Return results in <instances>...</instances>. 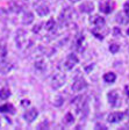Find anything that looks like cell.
Listing matches in <instances>:
<instances>
[{
  "instance_id": "obj_1",
  "label": "cell",
  "mask_w": 129,
  "mask_h": 130,
  "mask_svg": "<svg viewBox=\"0 0 129 130\" xmlns=\"http://www.w3.org/2000/svg\"><path fill=\"white\" fill-rule=\"evenodd\" d=\"M77 18V13L73 8L71 7H66L63 9V12L61 13V16H59V21L62 22V24H67L70 21L75 20Z\"/></svg>"
},
{
  "instance_id": "obj_2",
  "label": "cell",
  "mask_w": 129,
  "mask_h": 130,
  "mask_svg": "<svg viewBox=\"0 0 129 130\" xmlns=\"http://www.w3.org/2000/svg\"><path fill=\"white\" fill-rule=\"evenodd\" d=\"M65 83V76L63 73H56L51 78V87L55 89L61 88Z\"/></svg>"
},
{
  "instance_id": "obj_3",
  "label": "cell",
  "mask_w": 129,
  "mask_h": 130,
  "mask_svg": "<svg viewBox=\"0 0 129 130\" xmlns=\"http://www.w3.org/2000/svg\"><path fill=\"white\" fill-rule=\"evenodd\" d=\"M27 32L24 30H19L16 32V46L19 49H23L24 46H27Z\"/></svg>"
},
{
  "instance_id": "obj_4",
  "label": "cell",
  "mask_w": 129,
  "mask_h": 130,
  "mask_svg": "<svg viewBox=\"0 0 129 130\" xmlns=\"http://www.w3.org/2000/svg\"><path fill=\"white\" fill-rule=\"evenodd\" d=\"M76 64H78V57L76 56V55L71 54L67 56L66 60L64 62V68L66 69V70H72L76 66Z\"/></svg>"
},
{
  "instance_id": "obj_5",
  "label": "cell",
  "mask_w": 129,
  "mask_h": 130,
  "mask_svg": "<svg viewBox=\"0 0 129 130\" xmlns=\"http://www.w3.org/2000/svg\"><path fill=\"white\" fill-rule=\"evenodd\" d=\"M87 87V83L84 79H76L72 84V91L73 92H80Z\"/></svg>"
},
{
  "instance_id": "obj_6",
  "label": "cell",
  "mask_w": 129,
  "mask_h": 130,
  "mask_svg": "<svg viewBox=\"0 0 129 130\" xmlns=\"http://www.w3.org/2000/svg\"><path fill=\"white\" fill-rule=\"evenodd\" d=\"M37 115H38V111L36 110L35 108H32V109H28V110L23 114V117H24V120H26V122L32 123V122L37 117Z\"/></svg>"
},
{
  "instance_id": "obj_7",
  "label": "cell",
  "mask_w": 129,
  "mask_h": 130,
  "mask_svg": "<svg viewBox=\"0 0 129 130\" xmlns=\"http://www.w3.org/2000/svg\"><path fill=\"white\" fill-rule=\"evenodd\" d=\"M108 100H109V103L113 107H118V106H120V101H119V95H118V92L116 91H110L109 93H108Z\"/></svg>"
},
{
  "instance_id": "obj_8",
  "label": "cell",
  "mask_w": 129,
  "mask_h": 130,
  "mask_svg": "<svg viewBox=\"0 0 129 130\" xmlns=\"http://www.w3.org/2000/svg\"><path fill=\"white\" fill-rule=\"evenodd\" d=\"M49 12H50V9H49V7L46 5V4H38V5L36 6V13H37L40 16L48 15Z\"/></svg>"
},
{
  "instance_id": "obj_9",
  "label": "cell",
  "mask_w": 129,
  "mask_h": 130,
  "mask_svg": "<svg viewBox=\"0 0 129 130\" xmlns=\"http://www.w3.org/2000/svg\"><path fill=\"white\" fill-rule=\"evenodd\" d=\"M123 116H124V114H122V113H112V114L108 115V122H110V123H115V122L121 121Z\"/></svg>"
},
{
  "instance_id": "obj_10",
  "label": "cell",
  "mask_w": 129,
  "mask_h": 130,
  "mask_svg": "<svg viewBox=\"0 0 129 130\" xmlns=\"http://www.w3.org/2000/svg\"><path fill=\"white\" fill-rule=\"evenodd\" d=\"M116 21L120 24L129 23V14H127L126 12H124V13H119L118 15H116Z\"/></svg>"
},
{
  "instance_id": "obj_11",
  "label": "cell",
  "mask_w": 129,
  "mask_h": 130,
  "mask_svg": "<svg viewBox=\"0 0 129 130\" xmlns=\"http://www.w3.org/2000/svg\"><path fill=\"white\" fill-rule=\"evenodd\" d=\"M12 70V64L7 62H1L0 63V73L1 74H6Z\"/></svg>"
},
{
  "instance_id": "obj_12",
  "label": "cell",
  "mask_w": 129,
  "mask_h": 130,
  "mask_svg": "<svg viewBox=\"0 0 129 130\" xmlns=\"http://www.w3.org/2000/svg\"><path fill=\"white\" fill-rule=\"evenodd\" d=\"M93 9L94 6L92 3H83L80 5V11L83 13H91V12H93Z\"/></svg>"
},
{
  "instance_id": "obj_13",
  "label": "cell",
  "mask_w": 129,
  "mask_h": 130,
  "mask_svg": "<svg viewBox=\"0 0 129 130\" xmlns=\"http://www.w3.org/2000/svg\"><path fill=\"white\" fill-rule=\"evenodd\" d=\"M91 23L94 24L95 27H102V26H105V20H104V18L95 15L93 16V19H91Z\"/></svg>"
},
{
  "instance_id": "obj_14",
  "label": "cell",
  "mask_w": 129,
  "mask_h": 130,
  "mask_svg": "<svg viewBox=\"0 0 129 130\" xmlns=\"http://www.w3.org/2000/svg\"><path fill=\"white\" fill-rule=\"evenodd\" d=\"M33 21H34V14H33L32 12L24 13L23 18H22V23L23 24H30Z\"/></svg>"
},
{
  "instance_id": "obj_15",
  "label": "cell",
  "mask_w": 129,
  "mask_h": 130,
  "mask_svg": "<svg viewBox=\"0 0 129 130\" xmlns=\"http://www.w3.org/2000/svg\"><path fill=\"white\" fill-rule=\"evenodd\" d=\"M35 69L40 72H43V71H46L47 69V65H46V62L43 59H38L35 62Z\"/></svg>"
},
{
  "instance_id": "obj_16",
  "label": "cell",
  "mask_w": 129,
  "mask_h": 130,
  "mask_svg": "<svg viewBox=\"0 0 129 130\" xmlns=\"http://www.w3.org/2000/svg\"><path fill=\"white\" fill-rule=\"evenodd\" d=\"M115 79H116V76H115V73H113V72H108L104 76V80H105L106 83H109V84L114 83Z\"/></svg>"
},
{
  "instance_id": "obj_17",
  "label": "cell",
  "mask_w": 129,
  "mask_h": 130,
  "mask_svg": "<svg viewBox=\"0 0 129 130\" xmlns=\"http://www.w3.org/2000/svg\"><path fill=\"white\" fill-rule=\"evenodd\" d=\"M0 111L1 113H7V111H9V113H14V108L12 105H3L0 106Z\"/></svg>"
},
{
  "instance_id": "obj_18",
  "label": "cell",
  "mask_w": 129,
  "mask_h": 130,
  "mask_svg": "<svg viewBox=\"0 0 129 130\" xmlns=\"http://www.w3.org/2000/svg\"><path fill=\"white\" fill-rule=\"evenodd\" d=\"M9 95H11V92H9V89L8 88H1L0 89V99H1V100H6V99H8Z\"/></svg>"
},
{
  "instance_id": "obj_19",
  "label": "cell",
  "mask_w": 129,
  "mask_h": 130,
  "mask_svg": "<svg viewBox=\"0 0 129 130\" xmlns=\"http://www.w3.org/2000/svg\"><path fill=\"white\" fill-rule=\"evenodd\" d=\"M100 11H101L102 13H106V14L110 13V12H112V7H110L109 3H106V4H104V5H100Z\"/></svg>"
},
{
  "instance_id": "obj_20",
  "label": "cell",
  "mask_w": 129,
  "mask_h": 130,
  "mask_svg": "<svg viewBox=\"0 0 129 130\" xmlns=\"http://www.w3.org/2000/svg\"><path fill=\"white\" fill-rule=\"evenodd\" d=\"M55 28H56V23H55V20L54 19H50L48 22L46 23V29L49 30V31H51V30H55Z\"/></svg>"
},
{
  "instance_id": "obj_21",
  "label": "cell",
  "mask_w": 129,
  "mask_h": 130,
  "mask_svg": "<svg viewBox=\"0 0 129 130\" xmlns=\"http://www.w3.org/2000/svg\"><path fill=\"white\" fill-rule=\"evenodd\" d=\"M7 55V49H6V45H4L3 43H0V60H3L4 58Z\"/></svg>"
},
{
  "instance_id": "obj_22",
  "label": "cell",
  "mask_w": 129,
  "mask_h": 130,
  "mask_svg": "<svg viewBox=\"0 0 129 130\" xmlns=\"http://www.w3.org/2000/svg\"><path fill=\"white\" fill-rule=\"evenodd\" d=\"M63 102H64V99H63V96H61V95H58V96H56V98H55L54 105L56 106V107H61V106L63 105Z\"/></svg>"
},
{
  "instance_id": "obj_23",
  "label": "cell",
  "mask_w": 129,
  "mask_h": 130,
  "mask_svg": "<svg viewBox=\"0 0 129 130\" xmlns=\"http://www.w3.org/2000/svg\"><path fill=\"white\" fill-rule=\"evenodd\" d=\"M73 120H75L73 119V115L70 114V113H67L64 117V122L66 123V124H71V123H73Z\"/></svg>"
},
{
  "instance_id": "obj_24",
  "label": "cell",
  "mask_w": 129,
  "mask_h": 130,
  "mask_svg": "<svg viewBox=\"0 0 129 130\" xmlns=\"http://www.w3.org/2000/svg\"><path fill=\"white\" fill-rule=\"evenodd\" d=\"M119 49H120V45H118V44H112V45L109 46L110 52H113V54H116V52L119 51Z\"/></svg>"
},
{
  "instance_id": "obj_25",
  "label": "cell",
  "mask_w": 129,
  "mask_h": 130,
  "mask_svg": "<svg viewBox=\"0 0 129 130\" xmlns=\"http://www.w3.org/2000/svg\"><path fill=\"white\" fill-rule=\"evenodd\" d=\"M113 35L115 36V37H119V36H121V30H120V28H119V27H114V29H113Z\"/></svg>"
},
{
  "instance_id": "obj_26",
  "label": "cell",
  "mask_w": 129,
  "mask_h": 130,
  "mask_svg": "<svg viewBox=\"0 0 129 130\" xmlns=\"http://www.w3.org/2000/svg\"><path fill=\"white\" fill-rule=\"evenodd\" d=\"M12 8H13V11L16 12V13H19V12L22 9V8H21V5H20V4H14V5L12 6Z\"/></svg>"
},
{
  "instance_id": "obj_27",
  "label": "cell",
  "mask_w": 129,
  "mask_h": 130,
  "mask_svg": "<svg viewBox=\"0 0 129 130\" xmlns=\"http://www.w3.org/2000/svg\"><path fill=\"white\" fill-rule=\"evenodd\" d=\"M123 8H124V12H126L127 14H129V1H127V3L124 4Z\"/></svg>"
},
{
  "instance_id": "obj_28",
  "label": "cell",
  "mask_w": 129,
  "mask_h": 130,
  "mask_svg": "<svg viewBox=\"0 0 129 130\" xmlns=\"http://www.w3.org/2000/svg\"><path fill=\"white\" fill-rule=\"evenodd\" d=\"M95 128H101V129H107V128H106V125H104V124H97L95 125Z\"/></svg>"
},
{
  "instance_id": "obj_29",
  "label": "cell",
  "mask_w": 129,
  "mask_h": 130,
  "mask_svg": "<svg viewBox=\"0 0 129 130\" xmlns=\"http://www.w3.org/2000/svg\"><path fill=\"white\" fill-rule=\"evenodd\" d=\"M38 30H40V26H36V27L33 29V31H34V32H38Z\"/></svg>"
},
{
  "instance_id": "obj_30",
  "label": "cell",
  "mask_w": 129,
  "mask_h": 130,
  "mask_svg": "<svg viewBox=\"0 0 129 130\" xmlns=\"http://www.w3.org/2000/svg\"><path fill=\"white\" fill-rule=\"evenodd\" d=\"M70 1H72V3H77V1H79V0H70Z\"/></svg>"
},
{
  "instance_id": "obj_31",
  "label": "cell",
  "mask_w": 129,
  "mask_h": 130,
  "mask_svg": "<svg viewBox=\"0 0 129 130\" xmlns=\"http://www.w3.org/2000/svg\"><path fill=\"white\" fill-rule=\"evenodd\" d=\"M127 128H129V122H128V123H127Z\"/></svg>"
}]
</instances>
